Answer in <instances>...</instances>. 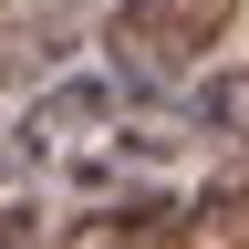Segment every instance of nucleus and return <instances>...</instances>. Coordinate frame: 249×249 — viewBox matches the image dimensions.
Segmentation results:
<instances>
[{"label":"nucleus","instance_id":"nucleus-1","mask_svg":"<svg viewBox=\"0 0 249 249\" xmlns=\"http://www.w3.org/2000/svg\"><path fill=\"white\" fill-rule=\"evenodd\" d=\"M229 21H239V0H114V21H104L114 93H166L177 73H197L218 52Z\"/></svg>","mask_w":249,"mask_h":249},{"label":"nucleus","instance_id":"nucleus-7","mask_svg":"<svg viewBox=\"0 0 249 249\" xmlns=\"http://www.w3.org/2000/svg\"><path fill=\"white\" fill-rule=\"evenodd\" d=\"M0 11H11V0H0Z\"/></svg>","mask_w":249,"mask_h":249},{"label":"nucleus","instance_id":"nucleus-3","mask_svg":"<svg viewBox=\"0 0 249 249\" xmlns=\"http://www.w3.org/2000/svg\"><path fill=\"white\" fill-rule=\"evenodd\" d=\"M177 249H249V156L177 208Z\"/></svg>","mask_w":249,"mask_h":249},{"label":"nucleus","instance_id":"nucleus-4","mask_svg":"<svg viewBox=\"0 0 249 249\" xmlns=\"http://www.w3.org/2000/svg\"><path fill=\"white\" fill-rule=\"evenodd\" d=\"M62 249H177V197H124V208H93L73 218Z\"/></svg>","mask_w":249,"mask_h":249},{"label":"nucleus","instance_id":"nucleus-2","mask_svg":"<svg viewBox=\"0 0 249 249\" xmlns=\"http://www.w3.org/2000/svg\"><path fill=\"white\" fill-rule=\"evenodd\" d=\"M114 114V73H73V83H52L42 93V104H31L21 114V156H52V145H73V135H93V124H104Z\"/></svg>","mask_w":249,"mask_h":249},{"label":"nucleus","instance_id":"nucleus-6","mask_svg":"<svg viewBox=\"0 0 249 249\" xmlns=\"http://www.w3.org/2000/svg\"><path fill=\"white\" fill-rule=\"evenodd\" d=\"M0 249H52V229H42V208H0Z\"/></svg>","mask_w":249,"mask_h":249},{"label":"nucleus","instance_id":"nucleus-5","mask_svg":"<svg viewBox=\"0 0 249 249\" xmlns=\"http://www.w3.org/2000/svg\"><path fill=\"white\" fill-rule=\"evenodd\" d=\"M197 124H208L229 156H249V73H208V83H197Z\"/></svg>","mask_w":249,"mask_h":249}]
</instances>
